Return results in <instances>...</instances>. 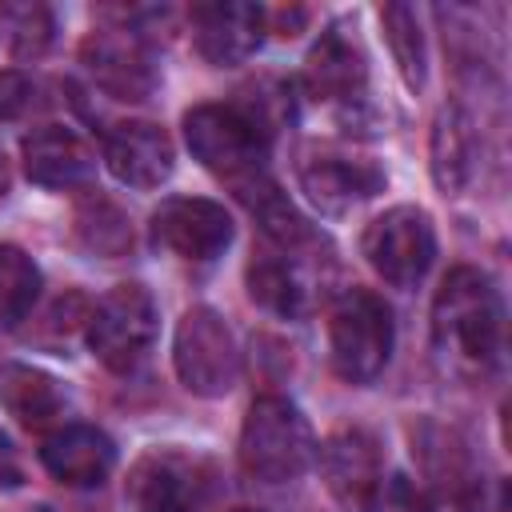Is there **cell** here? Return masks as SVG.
Masks as SVG:
<instances>
[{
  "instance_id": "8fae6325",
  "label": "cell",
  "mask_w": 512,
  "mask_h": 512,
  "mask_svg": "<svg viewBox=\"0 0 512 512\" xmlns=\"http://www.w3.org/2000/svg\"><path fill=\"white\" fill-rule=\"evenodd\" d=\"M192 44L212 68L244 64L268 28V12L248 0H224V4H196L188 12Z\"/></svg>"
},
{
  "instance_id": "5b68a950",
  "label": "cell",
  "mask_w": 512,
  "mask_h": 512,
  "mask_svg": "<svg viewBox=\"0 0 512 512\" xmlns=\"http://www.w3.org/2000/svg\"><path fill=\"white\" fill-rule=\"evenodd\" d=\"M172 364L180 384L192 396L216 400L228 396L236 376H240V352H236V336L224 324V316L208 304H196L180 316L176 336H172Z\"/></svg>"
},
{
  "instance_id": "e0dca14e",
  "label": "cell",
  "mask_w": 512,
  "mask_h": 512,
  "mask_svg": "<svg viewBox=\"0 0 512 512\" xmlns=\"http://www.w3.org/2000/svg\"><path fill=\"white\" fill-rule=\"evenodd\" d=\"M300 188L320 212H348L352 204L384 188V172L368 160L348 156H312L300 164Z\"/></svg>"
},
{
  "instance_id": "ffe728a7",
  "label": "cell",
  "mask_w": 512,
  "mask_h": 512,
  "mask_svg": "<svg viewBox=\"0 0 512 512\" xmlns=\"http://www.w3.org/2000/svg\"><path fill=\"white\" fill-rule=\"evenodd\" d=\"M72 224H76L80 244L96 256H124L132 248V224L124 216V208L116 200H108L100 188L80 196Z\"/></svg>"
},
{
  "instance_id": "484cf974",
  "label": "cell",
  "mask_w": 512,
  "mask_h": 512,
  "mask_svg": "<svg viewBox=\"0 0 512 512\" xmlns=\"http://www.w3.org/2000/svg\"><path fill=\"white\" fill-rule=\"evenodd\" d=\"M364 512H432V500L412 476L392 472V476H380V484L372 488Z\"/></svg>"
},
{
  "instance_id": "9a60e30c",
  "label": "cell",
  "mask_w": 512,
  "mask_h": 512,
  "mask_svg": "<svg viewBox=\"0 0 512 512\" xmlns=\"http://www.w3.org/2000/svg\"><path fill=\"white\" fill-rule=\"evenodd\" d=\"M40 464L64 488H96L116 464V444L92 424H64L44 436Z\"/></svg>"
},
{
  "instance_id": "ac0fdd59",
  "label": "cell",
  "mask_w": 512,
  "mask_h": 512,
  "mask_svg": "<svg viewBox=\"0 0 512 512\" xmlns=\"http://www.w3.org/2000/svg\"><path fill=\"white\" fill-rule=\"evenodd\" d=\"M0 404L24 428H44L64 416L68 396L60 380L32 364H0Z\"/></svg>"
},
{
  "instance_id": "2e32d148",
  "label": "cell",
  "mask_w": 512,
  "mask_h": 512,
  "mask_svg": "<svg viewBox=\"0 0 512 512\" xmlns=\"http://www.w3.org/2000/svg\"><path fill=\"white\" fill-rule=\"evenodd\" d=\"M20 160L32 184L40 188H76L92 172L84 140L64 124H40L20 140Z\"/></svg>"
},
{
  "instance_id": "7402d4cb",
  "label": "cell",
  "mask_w": 512,
  "mask_h": 512,
  "mask_svg": "<svg viewBox=\"0 0 512 512\" xmlns=\"http://www.w3.org/2000/svg\"><path fill=\"white\" fill-rule=\"evenodd\" d=\"M380 24H384V40L392 48V60H396L404 84L412 92L424 88L428 60H424V32H420V20H416V8H408V4H384L380 8Z\"/></svg>"
},
{
  "instance_id": "5bb4252c",
  "label": "cell",
  "mask_w": 512,
  "mask_h": 512,
  "mask_svg": "<svg viewBox=\"0 0 512 512\" xmlns=\"http://www.w3.org/2000/svg\"><path fill=\"white\" fill-rule=\"evenodd\" d=\"M316 464H320V476H324L328 492L340 504L360 508V512H364L372 488L384 476L380 472V444L364 428H340V432H332L316 448Z\"/></svg>"
},
{
  "instance_id": "cb8c5ba5",
  "label": "cell",
  "mask_w": 512,
  "mask_h": 512,
  "mask_svg": "<svg viewBox=\"0 0 512 512\" xmlns=\"http://www.w3.org/2000/svg\"><path fill=\"white\" fill-rule=\"evenodd\" d=\"M412 452L424 460V468H428V476L440 484V488H464L472 476L464 472L468 468V452L456 444V436L452 432H444V428H436V424H420V432L412 428Z\"/></svg>"
},
{
  "instance_id": "52a82bcc",
  "label": "cell",
  "mask_w": 512,
  "mask_h": 512,
  "mask_svg": "<svg viewBox=\"0 0 512 512\" xmlns=\"http://www.w3.org/2000/svg\"><path fill=\"white\" fill-rule=\"evenodd\" d=\"M364 256L380 280L392 288H416L436 256V228L432 216L416 204H396L376 216L364 232Z\"/></svg>"
},
{
  "instance_id": "9c48e42d",
  "label": "cell",
  "mask_w": 512,
  "mask_h": 512,
  "mask_svg": "<svg viewBox=\"0 0 512 512\" xmlns=\"http://www.w3.org/2000/svg\"><path fill=\"white\" fill-rule=\"evenodd\" d=\"M80 64L92 84L112 100H148L156 88V60L140 32L132 28H92L80 40Z\"/></svg>"
},
{
  "instance_id": "83f0119b",
  "label": "cell",
  "mask_w": 512,
  "mask_h": 512,
  "mask_svg": "<svg viewBox=\"0 0 512 512\" xmlns=\"http://www.w3.org/2000/svg\"><path fill=\"white\" fill-rule=\"evenodd\" d=\"M32 104H36V84L20 68L0 72V120H20L32 112Z\"/></svg>"
},
{
  "instance_id": "6da1fadb",
  "label": "cell",
  "mask_w": 512,
  "mask_h": 512,
  "mask_svg": "<svg viewBox=\"0 0 512 512\" xmlns=\"http://www.w3.org/2000/svg\"><path fill=\"white\" fill-rule=\"evenodd\" d=\"M504 340L500 292L480 268H452L432 300V344L440 360L464 376H484Z\"/></svg>"
},
{
  "instance_id": "ba28073f",
  "label": "cell",
  "mask_w": 512,
  "mask_h": 512,
  "mask_svg": "<svg viewBox=\"0 0 512 512\" xmlns=\"http://www.w3.org/2000/svg\"><path fill=\"white\" fill-rule=\"evenodd\" d=\"M208 492V464L180 448H152L128 472V500L136 512H200Z\"/></svg>"
},
{
  "instance_id": "4fadbf2b",
  "label": "cell",
  "mask_w": 512,
  "mask_h": 512,
  "mask_svg": "<svg viewBox=\"0 0 512 512\" xmlns=\"http://www.w3.org/2000/svg\"><path fill=\"white\" fill-rule=\"evenodd\" d=\"M172 140L160 124L148 120H120L104 136V164L108 172L140 192L160 188L172 176Z\"/></svg>"
},
{
  "instance_id": "8992f818",
  "label": "cell",
  "mask_w": 512,
  "mask_h": 512,
  "mask_svg": "<svg viewBox=\"0 0 512 512\" xmlns=\"http://www.w3.org/2000/svg\"><path fill=\"white\" fill-rule=\"evenodd\" d=\"M156 300L144 284H116L88 312V348L112 372H132L156 340Z\"/></svg>"
},
{
  "instance_id": "3957f363",
  "label": "cell",
  "mask_w": 512,
  "mask_h": 512,
  "mask_svg": "<svg viewBox=\"0 0 512 512\" xmlns=\"http://www.w3.org/2000/svg\"><path fill=\"white\" fill-rule=\"evenodd\" d=\"M240 468L264 484H288L316 460V440L300 408L284 396L252 400L240 428Z\"/></svg>"
},
{
  "instance_id": "277c9868",
  "label": "cell",
  "mask_w": 512,
  "mask_h": 512,
  "mask_svg": "<svg viewBox=\"0 0 512 512\" xmlns=\"http://www.w3.org/2000/svg\"><path fill=\"white\" fill-rule=\"evenodd\" d=\"M392 312L368 288H348L328 312V352L332 368L348 384H368L384 372L392 356Z\"/></svg>"
},
{
  "instance_id": "7c38bea8",
  "label": "cell",
  "mask_w": 512,
  "mask_h": 512,
  "mask_svg": "<svg viewBox=\"0 0 512 512\" xmlns=\"http://www.w3.org/2000/svg\"><path fill=\"white\" fill-rule=\"evenodd\" d=\"M364 80H368V64H364L360 44L348 36L344 24H328L304 56L308 96H316L324 104L352 108V104L364 100Z\"/></svg>"
},
{
  "instance_id": "d6986e66",
  "label": "cell",
  "mask_w": 512,
  "mask_h": 512,
  "mask_svg": "<svg viewBox=\"0 0 512 512\" xmlns=\"http://www.w3.org/2000/svg\"><path fill=\"white\" fill-rule=\"evenodd\" d=\"M432 180L440 192L456 196L468 180H472V168H476V132H472V120L448 104L440 108L436 124H432Z\"/></svg>"
},
{
  "instance_id": "30bf717a",
  "label": "cell",
  "mask_w": 512,
  "mask_h": 512,
  "mask_svg": "<svg viewBox=\"0 0 512 512\" xmlns=\"http://www.w3.org/2000/svg\"><path fill=\"white\" fill-rule=\"evenodd\" d=\"M152 240L180 260H216L232 244V216L204 196H168L152 212Z\"/></svg>"
},
{
  "instance_id": "603a6c76",
  "label": "cell",
  "mask_w": 512,
  "mask_h": 512,
  "mask_svg": "<svg viewBox=\"0 0 512 512\" xmlns=\"http://www.w3.org/2000/svg\"><path fill=\"white\" fill-rule=\"evenodd\" d=\"M248 296L272 316H296L304 304V288L284 256H256L248 264Z\"/></svg>"
},
{
  "instance_id": "7a4b0ae2",
  "label": "cell",
  "mask_w": 512,
  "mask_h": 512,
  "mask_svg": "<svg viewBox=\"0 0 512 512\" xmlns=\"http://www.w3.org/2000/svg\"><path fill=\"white\" fill-rule=\"evenodd\" d=\"M184 140L192 156L236 196L268 176V132L240 104H196L184 116Z\"/></svg>"
},
{
  "instance_id": "f1b7e54d",
  "label": "cell",
  "mask_w": 512,
  "mask_h": 512,
  "mask_svg": "<svg viewBox=\"0 0 512 512\" xmlns=\"http://www.w3.org/2000/svg\"><path fill=\"white\" fill-rule=\"evenodd\" d=\"M20 480H24V472H20L16 448H12V440L0 432V488H16Z\"/></svg>"
},
{
  "instance_id": "f546056e",
  "label": "cell",
  "mask_w": 512,
  "mask_h": 512,
  "mask_svg": "<svg viewBox=\"0 0 512 512\" xmlns=\"http://www.w3.org/2000/svg\"><path fill=\"white\" fill-rule=\"evenodd\" d=\"M8 192V164H4V156H0V196Z\"/></svg>"
},
{
  "instance_id": "4316f807",
  "label": "cell",
  "mask_w": 512,
  "mask_h": 512,
  "mask_svg": "<svg viewBox=\"0 0 512 512\" xmlns=\"http://www.w3.org/2000/svg\"><path fill=\"white\" fill-rule=\"evenodd\" d=\"M456 512H508V484L504 480L472 476L456 492Z\"/></svg>"
},
{
  "instance_id": "d4e9b609",
  "label": "cell",
  "mask_w": 512,
  "mask_h": 512,
  "mask_svg": "<svg viewBox=\"0 0 512 512\" xmlns=\"http://www.w3.org/2000/svg\"><path fill=\"white\" fill-rule=\"evenodd\" d=\"M8 28H12V56L16 60H32L52 44V12L44 4H20V8H4Z\"/></svg>"
},
{
  "instance_id": "4dcf8cb0",
  "label": "cell",
  "mask_w": 512,
  "mask_h": 512,
  "mask_svg": "<svg viewBox=\"0 0 512 512\" xmlns=\"http://www.w3.org/2000/svg\"><path fill=\"white\" fill-rule=\"evenodd\" d=\"M28 512H48V508H28Z\"/></svg>"
},
{
  "instance_id": "44dd1931",
  "label": "cell",
  "mask_w": 512,
  "mask_h": 512,
  "mask_svg": "<svg viewBox=\"0 0 512 512\" xmlns=\"http://www.w3.org/2000/svg\"><path fill=\"white\" fill-rule=\"evenodd\" d=\"M40 296V268L36 260L16 248L0 244V328H16Z\"/></svg>"
},
{
  "instance_id": "1f68e13d",
  "label": "cell",
  "mask_w": 512,
  "mask_h": 512,
  "mask_svg": "<svg viewBox=\"0 0 512 512\" xmlns=\"http://www.w3.org/2000/svg\"><path fill=\"white\" fill-rule=\"evenodd\" d=\"M240 512H256V508H240Z\"/></svg>"
}]
</instances>
